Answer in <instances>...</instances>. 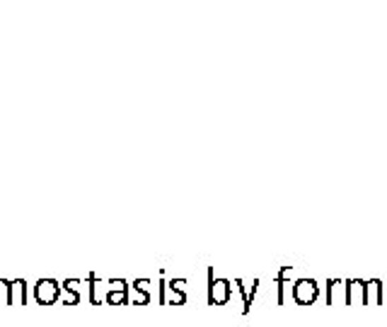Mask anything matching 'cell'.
<instances>
[{
  "mask_svg": "<svg viewBox=\"0 0 387 327\" xmlns=\"http://www.w3.org/2000/svg\"><path fill=\"white\" fill-rule=\"evenodd\" d=\"M107 306H126L129 303V289L131 286L126 284L124 279H112V281H107Z\"/></svg>",
  "mask_w": 387,
  "mask_h": 327,
  "instance_id": "cell-4",
  "label": "cell"
},
{
  "mask_svg": "<svg viewBox=\"0 0 387 327\" xmlns=\"http://www.w3.org/2000/svg\"><path fill=\"white\" fill-rule=\"evenodd\" d=\"M184 303H187V291L167 289V306H184Z\"/></svg>",
  "mask_w": 387,
  "mask_h": 327,
  "instance_id": "cell-12",
  "label": "cell"
},
{
  "mask_svg": "<svg viewBox=\"0 0 387 327\" xmlns=\"http://www.w3.org/2000/svg\"><path fill=\"white\" fill-rule=\"evenodd\" d=\"M230 296H233V281L218 279L213 267H209V306H225Z\"/></svg>",
  "mask_w": 387,
  "mask_h": 327,
  "instance_id": "cell-1",
  "label": "cell"
},
{
  "mask_svg": "<svg viewBox=\"0 0 387 327\" xmlns=\"http://www.w3.org/2000/svg\"><path fill=\"white\" fill-rule=\"evenodd\" d=\"M291 279H293V267H281V272L276 274V301H279V306H283V294H286V286Z\"/></svg>",
  "mask_w": 387,
  "mask_h": 327,
  "instance_id": "cell-10",
  "label": "cell"
},
{
  "mask_svg": "<svg viewBox=\"0 0 387 327\" xmlns=\"http://www.w3.org/2000/svg\"><path fill=\"white\" fill-rule=\"evenodd\" d=\"M325 291H327V296H325L327 306H337L339 296H342V291H344V279H327Z\"/></svg>",
  "mask_w": 387,
  "mask_h": 327,
  "instance_id": "cell-9",
  "label": "cell"
},
{
  "mask_svg": "<svg viewBox=\"0 0 387 327\" xmlns=\"http://www.w3.org/2000/svg\"><path fill=\"white\" fill-rule=\"evenodd\" d=\"M100 277H97L95 272L88 274V284H90V303L92 306H100V296H97V284H100Z\"/></svg>",
  "mask_w": 387,
  "mask_h": 327,
  "instance_id": "cell-11",
  "label": "cell"
},
{
  "mask_svg": "<svg viewBox=\"0 0 387 327\" xmlns=\"http://www.w3.org/2000/svg\"><path fill=\"white\" fill-rule=\"evenodd\" d=\"M383 281L380 279H368L363 286V306H383Z\"/></svg>",
  "mask_w": 387,
  "mask_h": 327,
  "instance_id": "cell-5",
  "label": "cell"
},
{
  "mask_svg": "<svg viewBox=\"0 0 387 327\" xmlns=\"http://www.w3.org/2000/svg\"><path fill=\"white\" fill-rule=\"evenodd\" d=\"M61 286L66 291H71V294H80V286H83V281H80V279H66Z\"/></svg>",
  "mask_w": 387,
  "mask_h": 327,
  "instance_id": "cell-16",
  "label": "cell"
},
{
  "mask_svg": "<svg viewBox=\"0 0 387 327\" xmlns=\"http://www.w3.org/2000/svg\"><path fill=\"white\" fill-rule=\"evenodd\" d=\"M30 296H27V281L25 279H10V303L8 306H27Z\"/></svg>",
  "mask_w": 387,
  "mask_h": 327,
  "instance_id": "cell-8",
  "label": "cell"
},
{
  "mask_svg": "<svg viewBox=\"0 0 387 327\" xmlns=\"http://www.w3.org/2000/svg\"><path fill=\"white\" fill-rule=\"evenodd\" d=\"M235 286H238L240 296H242V315H247L252 311V303H254V296L259 291V279H254L250 286L245 284L242 279H235Z\"/></svg>",
  "mask_w": 387,
  "mask_h": 327,
  "instance_id": "cell-6",
  "label": "cell"
},
{
  "mask_svg": "<svg viewBox=\"0 0 387 327\" xmlns=\"http://www.w3.org/2000/svg\"><path fill=\"white\" fill-rule=\"evenodd\" d=\"M134 306H148L150 303V291H143V289H134V298H131Z\"/></svg>",
  "mask_w": 387,
  "mask_h": 327,
  "instance_id": "cell-13",
  "label": "cell"
},
{
  "mask_svg": "<svg viewBox=\"0 0 387 327\" xmlns=\"http://www.w3.org/2000/svg\"><path fill=\"white\" fill-rule=\"evenodd\" d=\"M61 291L63 286L56 279H39L37 284H34V301H37L39 306H54L61 298Z\"/></svg>",
  "mask_w": 387,
  "mask_h": 327,
  "instance_id": "cell-3",
  "label": "cell"
},
{
  "mask_svg": "<svg viewBox=\"0 0 387 327\" xmlns=\"http://www.w3.org/2000/svg\"><path fill=\"white\" fill-rule=\"evenodd\" d=\"M59 301H63V303H66V306H78V303H80V294H71V291L63 289Z\"/></svg>",
  "mask_w": 387,
  "mask_h": 327,
  "instance_id": "cell-15",
  "label": "cell"
},
{
  "mask_svg": "<svg viewBox=\"0 0 387 327\" xmlns=\"http://www.w3.org/2000/svg\"><path fill=\"white\" fill-rule=\"evenodd\" d=\"M0 303H10V279H0Z\"/></svg>",
  "mask_w": 387,
  "mask_h": 327,
  "instance_id": "cell-14",
  "label": "cell"
},
{
  "mask_svg": "<svg viewBox=\"0 0 387 327\" xmlns=\"http://www.w3.org/2000/svg\"><path fill=\"white\" fill-rule=\"evenodd\" d=\"M187 284H189L187 279H170L167 281V289L170 291H187Z\"/></svg>",
  "mask_w": 387,
  "mask_h": 327,
  "instance_id": "cell-17",
  "label": "cell"
},
{
  "mask_svg": "<svg viewBox=\"0 0 387 327\" xmlns=\"http://www.w3.org/2000/svg\"><path fill=\"white\" fill-rule=\"evenodd\" d=\"M363 279H344V303L346 306H356L358 301L363 303Z\"/></svg>",
  "mask_w": 387,
  "mask_h": 327,
  "instance_id": "cell-7",
  "label": "cell"
},
{
  "mask_svg": "<svg viewBox=\"0 0 387 327\" xmlns=\"http://www.w3.org/2000/svg\"><path fill=\"white\" fill-rule=\"evenodd\" d=\"M131 289H143V291H150V279H136L131 284Z\"/></svg>",
  "mask_w": 387,
  "mask_h": 327,
  "instance_id": "cell-18",
  "label": "cell"
},
{
  "mask_svg": "<svg viewBox=\"0 0 387 327\" xmlns=\"http://www.w3.org/2000/svg\"><path fill=\"white\" fill-rule=\"evenodd\" d=\"M317 298H320V284L315 279L303 277L293 281V301L298 306H313Z\"/></svg>",
  "mask_w": 387,
  "mask_h": 327,
  "instance_id": "cell-2",
  "label": "cell"
}]
</instances>
